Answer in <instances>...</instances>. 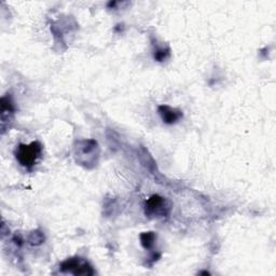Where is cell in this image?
<instances>
[{
  "instance_id": "8992f818",
  "label": "cell",
  "mask_w": 276,
  "mask_h": 276,
  "mask_svg": "<svg viewBox=\"0 0 276 276\" xmlns=\"http://www.w3.org/2000/svg\"><path fill=\"white\" fill-rule=\"evenodd\" d=\"M156 240V235L154 234V232H145L141 234V243L143 245L144 248L146 250H149L154 244Z\"/></svg>"
},
{
  "instance_id": "3957f363",
  "label": "cell",
  "mask_w": 276,
  "mask_h": 276,
  "mask_svg": "<svg viewBox=\"0 0 276 276\" xmlns=\"http://www.w3.org/2000/svg\"><path fill=\"white\" fill-rule=\"evenodd\" d=\"M169 206H167V201L160 196H152L146 202L145 213L147 216H162L169 213Z\"/></svg>"
},
{
  "instance_id": "7a4b0ae2",
  "label": "cell",
  "mask_w": 276,
  "mask_h": 276,
  "mask_svg": "<svg viewBox=\"0 0 276 276\" xmlns=\"http://www.w3.org/2000/svg\"><path fill=\"white\" fill-rule=\"evenodd\" d=\"M62 272H71L75 275H92L94 274L92 266L80 258H70L61 264Z\"/></svg>"
},
{
  "instance_id": "52a82bcc",
  "label": "cell",
  "mask_w": 276,
  "mask_h": 276,
  "mask_svg": "<svg viewBox=\"0 0 276 276\" xmlns=\"http://www.w3.org/2000/svg\"><path fill=\"white\" fill-rule=\"evenodd\" d=\"M169 55H170L169 50L159 49V50H156L155 53H154V59H155L156 61L162 62V61H164L165 59H167V58L169 57Z\"/></svg>"
},
{
  "instance_id": "6da1fadb",
  "label": "cell",
  "mask_w": 276,
  "mask_h": 276,
  "mask_svg": "<svg viewBox=\"0 0 276 276\" xmlns=\"http://www.w3.org/2000/svg\"><path fill=\"white\" fill-rule=\"evenodd\" d=\"M42 146L40 143L35 142L30 145H20L15 150L16 160L22 167L31 169L36 164L37 160L40 158Z\"/></svg>"
},
{
  "instance_id": "5b68a950",
  "label": "cell",
  "mask_w": 276,
  "mask_h": 276,
  "mask_svg": "<svg viewBox=\"0 0 276 276\" xmlns=\"http://www.w3.org/2000/svg\"><path fill=\"white\" fill-rule=\"evenodd\" d=\"M13 112H14V107L10 97L4 96L2 98V120H4L6 116H8L9 118V115L13 114Z\"/></svg>"
},
{
  "instance_id": "277c9868",
  "label": "cell",
  "mask_w": 276,
  "mask_h": 276,
  "mask_svg": "<svg viewBox=\"0 0 276 276\" xmlns=\"http://www.w3.org/2000/svg\"><path fill=\"white\" fill-rule=\"evenodd\" d=\"M159 114L162 118L163 122L168 123V124H173L176 123L177 121H179L181 117H182V113L180 110H177L175 108H172L168 105H162L159 107Z\"/></svg>"
}]
</instances>
